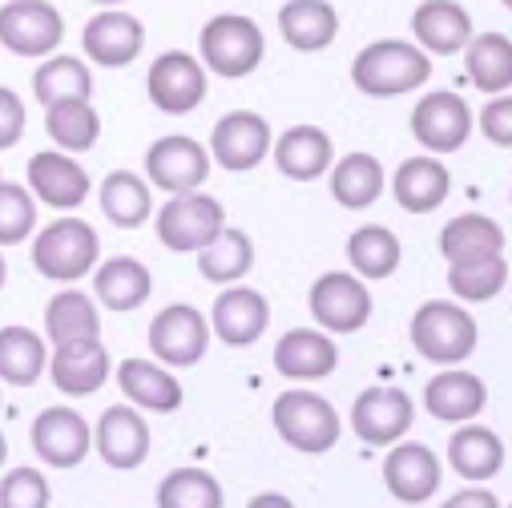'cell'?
<instances>
[{"mask_svg": "<svg viewBox=\"0 0 512 508\" xmlns=\"http://www.w3.org/2000/svg\"><path fill=\"white\" fill-rule=\"evenodd\" d=\"M275 432L295 448V452H307V456H319L327 448H335L339 440V412L315 396V392H287L275 400Z\"/></svg>", "mask_w": 512, "mask_h": 508, "instance_id": "cell-6", "label": "cell"}, {"mask_svg": "<svg viewBox=\"0 0 512 508\" xmlns=\"http://www.w3.org/2000/svg\"><path fill=\"white\" fill-rule=\"evenodd\" d=\"M93 448L109 468H121V472L142 468L150 456V424L130 404H113L101 412L93 428Z\"/></svg>", "mask_w": 512, "mask_h": 508, "instance_id": "cell-16", "label": "cell"}, {"mask_svg": "<svg viewBox=\"0 0 512 508\" xmlns=\"http://www.w3.org/2000/svg\"><path fill=\"white\" fill-rule=\"evenodd\" d=\"M311 315L323 331H339L351 335L371 319V295L359 283V275L347 271H327L323 279H315L311 287Z\"/></svg>", "mask_w": 512, "mask_h": 508, "instance_id": "cell-10", "label": "cell"}, {"mask_svg": "<svg viewBox=\"0 0 512 508\" xmlns=\"http://www.w3.org/2000/svg\"><path fill=\"white\" fill-rule=\"evenodd\" d=\"M49 375L61 396H93L109 379V351L105 343H77V347H57L49 355Z\"/></svg>", "mask_w": 512, "mask_h": 508, "instance_id": "cell-22", "label": "cell"}, {"mask_svg": "<svg viewBox=\"0 0 512 508\" xmlns=\"http://www.w3.org/2000/svg\"><path fill=\"white\" fill-rule=\"evenodd\" d=\"M5 456H9V440H5V432H0V464H5Z\"/></svg>", "mask_w": 512, "mask_h": 508, "instance_id": "cell-49", "label": "cell"}, {"mask_svg": "<svg viewBox=\"0 0 512 508\" xmlns=\"http://www.w3.org/2000/svg\"><path fill=\"white\" fill-rule=\"evenodd\" d=\"M37 226V202L33 190L0 178V246H17Z\"/></svg>", "mask_w": 512, "mask_h": 508, "instance_id": "cell-43", "label": "cell"}, {"mask_svg": "<svg viewBox=\"0 0 512 508\" xmlns=\"http://www.w3.org/2000/svg\"><path fill=\"white\" fill-rule=\"evenodd\" d=\"M45 130L57 142V150L85 154V150H93V142L101 134V117L85 97H65V101L45 105Z\"/></svg>", "mask_w": 512, "mask_h": 508, "instance_id": "cell-32", "label": "cell"}, {"mask_svg": "<svg viewBox=\"0 0 512 508\" xmlns=\"http://www.w3.org/2000/svg\"><path fill=\"white\" fill-rule=\"evenodd\" d=\"M464 504L496 508V496H492V492H484V488H468V492H456V496H448V508H464Z\"/></svg>", "mask_w": 512, "mask_h": 508, "instance_id": "cell-47", "label": "cell"}, {"mask_svg": "<svg viewBox=\"0 0 512 508\" xmlns=\"http://www.w3.org/2000/svg\"><path fill=\"white\" fill-rule=\"evenodd\" d=\"M500 5H504V9H512V0H500Z\"/></svg>", "mask_w": 512, "mask_h": 508, "instance_id": "cell-52", "label": "cell"}, {"mask_svg": "<svg viewBox=\"0 0 512 508\" xmlns=\"http://www.w3.org/2000/svg\"><path fill=\"white\" fill-rule=\"evenodd\" d=\"M210 323H214V335L226 347H250V343H259L263 331L271 327V303L250 287H230L214 299Z\"/></svg>", "mask_w": 512, "mask_h": 508, "instance_id": "cell-20", "label": "cell"}, {"mask_svg": "<svg viewBox=\"0 0 512 508\" xmlns=\"http://www.w3.org/2000/svg\"><path fill=\"white\" fill-rule=\"evenodd\" d=\"M440 254L448 263H472L504 254V230L488 214H456L440 230Z\"/></svg>", "mask_w": 512, "mask_h": 508, "instance_id": "cell-29", "label": "cell"}, {"mask_svg": "<svg viewBox=\"0 0 512 508\" xmlns=\"http://www.w3.org/2000/svg\"><path fill=\"white\" fill-rule=\"evenodd\" d=\"M335 363H339V351L323 331L295 327L275 343V367L287 379H323L335 371Z\"/></svg>", "mask_w": 512, "mask_h": 508, "instance_id": "cell-25", "label": "cell"}, {"mask_svg": "<svg viewBox=\"0 0 512 508\" xmlns=\"http://www.w3.org/2000/svg\"><path fill=\"white\" fill-rule=\"evenodd\" d=\"M85 57L101 69H125L134 65V57L146 45V29L134 13H121V9H105L85 25Z\"/></svg>", "mask_w": 512, "mask_h": 508, "instance_id": "cell-17", "label": "cell"}, {"mask_svg": "<svg viewBox=\"0 0 512 508\" xmlns=\"http://www.w3.org/2000/svg\"><path fill=\"white\" fill-rule=\"evenodd\" d=\"M154 210V198H150V186L130 174V170H113L105 174L101 182V214L121 226V230H138Z\"/></svg>", "mask_w": 512, "mask_h": 508, "instance_id": "cell-35", "label": "cell"}, {"mask_svg": "<svg viewBox=\"0 0 512 508\" xmlns=\"http://www.w3.org/2000/svg\"><path fill=\"white\" fill-rule=\"evenodd\" d=\"M210 347V323L190 303H170L150 323V351L170 367H194Z\"/></svg>", "mask_w": 512, "mask_h": 508, "instance_id": "cell-9", "label": "cell"}, {"mask_svg": "<svg viewBox=\"0 0 512 508\" xmlns=\"http://www.w3.org/2000/svg\"><path fill=\"white\" fill-rule=\"evenodd\" d=\"M93 291H97L101 307H109V311H138L150 299L154 279L138 259L117 254V259L101 263V271L93 275Z\"/></svg>", "mask_w": 512, "mask_h": 508, "instance_id": "cell-28", "label": "cell"}, {"mask_svg": "<svg viewBox=\"0 0 512 508\" xmlns=\"http://www.w3.org/2000/svg\"><path fill=\"white\" fill-rule=\"evenodd\" d=\"M49 371L45 339L29 327H5L0 331V379L13 388H29Z\"/></svg>", "mask_w": 512, "mask_h": 508, "instance_id": "cell-33", "label": "cell"}, {"mask_svg": "<svg viewBox=\"0 0 512 508\" xmlns=\"http://www.w3.org/2000/svg\"><path fill=\"white\" fill-rule=\"evenodd\" d=\"M412 134L432 154H456L468 142V134H472V109L456 93H448V89L428 93L412 109Z\"/></svg>", "mask_w": 512, "mask_h": 508, "instance_id": "cell-13", "label": "cell"}, {"mask_svg": "<svg viewBox=\"0 0 512 508\" xmlns=\"http://www.w3.org/2000/svg\"><path fill=\"white\" fill-rule=\"evenodd\" d=\"M428 77H432L428 53L408 41H371L367 49H359L351 65V81L367 97H400L420 89Z\"/></svg>", "mask_w": 512, "mask_h": 508, "instance_id": "cell-1", "label": "cell"}, {"mask_svg": "<svg viewBox=\"0 0 512 508\" xmlns=\"http://www.w3.org/2000/svg\"><path fill=\"white\" fill-rule=\"evenodd\" d=\"M347 259L359 279H392L400 267V238L388 226H359L347 238Z\"/></svg>", "mask_w": 512, "mask_h": 508, "instance_id": "cell-38", "label": "cell"}, {"mask_svg": "<svg viewBox=\"0 0 512 508\" xmlns=\"http://www.w3.org/2000/svg\"><path fill=\"white\" fill-rule=\"evenodd\" d=\"M484 384H480V375L472 371H440L428 379V388H424V408L432 420H444V424H464V420H476L484 412Z\"/></svg>", "mask_w": 512, "mask_h": 508, "instance_id": "cell-21", "label": "cell"}, {"mask_svg": "<svg viewBox=\"0 0 512 508\" xmlns=\"http://www.w3.org/2000/svg\"><path fill=\"white\" fill-rule=\"evenodd\" d=\"M392 190H396V202L408 210V214H432L448 190H452V178L448 170L436 162V158H408L396 178H392Z\"/></svg>", "mask_w": 512, "mask_h": 508, "instance_id": "cell-31", "label": "cell"}, {"mask_svg": "<svg viewBox=\"0 0 512 508\" xmlns=\"http://www.w3.org/2000/svg\"><path fill=\"white\" fill-rule=\"evenodd\" d=\"M29 190L53 210H77L89 198L93 182L65 150H41L29 158Z\"/></svg>", "mask_w": 512, "mask_h": 508, "instance_id": "cell-18", "label": "cell"}, {"mask_svg": "<svg viewBox=\"0 0 512 508\" xmlns=\"http://www.w3.org/2000/svg\"><path fill=\"white\" fill-rule=\"evenodd\" d=\"M480 130L492 146L512 150V97H496L480 109Z\"/></svg>", "mask_w": 512, "mask_h": 508, "instance_id": "cell-45", "label": "cell"}, {"mask_svg": "<svg viewBox=\"0 0 512 508\" xmlns=\"http://www.w3.org/2000/svg\"><path fill=\"white\" fill-rule=\"evenodd\" d=\"M448 464L464 480H492L504 468V444L488 428H456L448 440Z\"/></svg>", "mask_w": 512, "mask_h": 508, "instance_id": "cell-34", "label": "cell"}, {"mask_svg": "<svg viewBox=\"0 0 512 508\" xmlns=\"http://www.w3.org/2000/svg\"><path fill=\"white\" fill-rule=\"evenodd\" d=\"M65 37V21L49 0H9L0 9V45L17 57H49Z\"/></svg>", "mask_w": 512, "mask_h": 508, "instance_id": "cell-7", "label": "cell"}, {"mask_svg": "<svg viewBox=\"0 0 512 508\" xmlns=\"http://www.w3.org/2000/svg\"><path fill=\"white\" fill-rule=\"evenodd\" d=\"M202 65L218 77H246L263 65V53H267V41H263V29L254 25L250 17H238V13H222L214 21H206L202 29Z\"/></svg>", "mask_w": 512, "mask_h": 508, "instance_id": "cell-3", "label": "cell"}, {"mask_svg": "<svg viewBox=\"0 0 512 508\" xmlns=\"http://www.w3.org/2000/svg\"><path fill=\"white\" fill-rule=\"evenodd\" d=\"M464 69L476 89L484 93H504L512 85V41L504 33H484L468 37L464 45Z\"/></svg>", "mask_w": 512, "mask_h": 508, "instance_id": "cell-36", "label": "cell"}, {"mask_svg": "<svg viewBox=\"0 0 512 508\" xmlns=\"http://www.w3.org/2000/svg\"><path fill=\"white\" fill-rule=\"evenodd\" d=\"M45 335L53 347H77V343H97L101 339V323H97V307L89 295L81 291H61L49 299L45 307Z\"/></svg>", "mask_w": 512, "mask_h": 508, "instance_id": "cell-30", "label": "cell"}, {"mask_svg": "<svg viewBox=\"0 0 512 508\" xmlns=\"http://www.w3.org/2000/svg\"><path fill=\"white\" fill-rule=\"evenodd\" d=\"M49 500V480L37 468H13L0 480V508H45Z\"/></svg>", "mask_w": 512, "mask_h": 508, "instance_id": "cell-44", "label": "cell"}, {"mask_svg": "<svg viewBox=\"0 0 512 508\" xmlns=\"http://www.w3.org/2000/svg\"><path fill=\"white\" fill-rule=\"evenodd\" d=\"M33 93H37V105H53V101H65V97H85L89 101L93 73L77 57H49L33 73Z\"/></svg>", "mask_w": 512, "mask_h": 508, "instance_id": "cell-40", "label": "cell"}, {"mask_svg": "<svg viewBox=\"0 0 512 508\" xmlns=\"http://www.w3.org/2000/svg\"><path fill=\"white\" fill-rule=\"evenodd\" d=\"M146 89L162 113H190L206 97V65L182 49H170L150 65Z\"/></svg>", "mask_w": 512, "mask_h": 508, "instance_id": "cell-14", "label": "cell"}, {"mask_svg": "<svg viewBox=\"0 0 512 508\" xmlns=\"http://www.w3.org/2000/svg\"><path fill=\"white\" fill-rule=\"evenodd\" d=\"M263 504H287V500L283 496H254L250 500V508H263Z\"/></svg>", "mask_w": 512, "mask_h": 508, "instance_id": "cell-48", "label": "cell"}, {"mask_svg": "<svg viewBox=\"0 0 512 508\" xmlns=\"http://www.w3.org/2000/svg\"><path fill=\"white\" fill-rule=\"evenodd\" d=\"M279 29L283 41L299 53H319L335 41L339 33V13L327 5V0H287L279 9Z\"/></svg>", "mask_w": 512, "mask_h": 508, "instance_id": "cell-27", "label": "cell"}, {"mask_svg": "<svg viewBox=\"0 0 512 508\" xmlns=\"http://www.w3.org/2000/svg\"><path fill=\"white\" fill-rule=\"evenodd\" d=\"M508 283V263L500 254L492 259H472V263H448V287L456 299L468 303H488L492 295H500Z\"/></svg>", "mask_w": 512, "mask_h": 508, "instance_id": "cell-42", "label": "cell"}, {"mask_svg": "<svg viewBox=\"0 0 512 508\" xmlns=\"http://www.w3.org/2000/svg\"><path fill=\"white\" fill-rule=\"evenodd\" d=\"M146 174L158 190L166 194H186V190H198L206 178H210V154L186 138V134H170L162 142L150 146L146 154Z\"/></svg>", "mask_w": 512, "mask_h": 508, "instance_id": "cell-15", "label": "cell"}, {"mask_svg": "<svg viewBox=\"0 0 512 508\" xmlns=\"http://www.w3.org/2000/svg\"><path fill=\"white\" fill-rule=\"evenodd\" d=\"M117 388L121 396H130L134 408L146 412H178L182 408V384L158 363L150 359H125L117 367Z\"/></svg>", "mask_w": 512, "mask_h": 508, "instance_id": "cell-23", "label": "cell"}, {"mask_svg": "<svg viewBox=\"0 0 512 508\" xmlns=\"http://www.w3.org/2000/svg\"><path fill=\"white\" fill-rule=\"evenodd\" d=\"M383 186H388V178H383L379 158H371V154H347L331 170V194L347 210H367L371 202H379Z\"/></svg>", "mask_w": 512, "mask_h": 508, "instance_id": "cell-37", "label": "cell"}, {"mask_svg": "<svg viewBox=\"0 0 512 508\" xmlns=\"http://www.w3.org/2000/svg\"><path fill=\"white\" fill-rule=\"evenodd\" d=\"M383 484L400 504H424L440 488V460L428 444H396L383 460Z\"/></svg>", "mask_w": 512, "mask_h": 508, "instance_id": "cell-19", "label": "cell"}, {"mask_svg": "<svg viewBox=\"0 0 512 508\" xmlns=\"http://www.w3.org/2000/svg\"><path fill=\"white\" fill-rule=\"evenodd\" d=\"M33 452L53 468H77L93 448V428L73 408H45L29 428Z\"/></svg>", "mask_w": 512, "mask_h": 508, "instance_id": "cell-12", "label": "cell"}, {"mask_svg": "<svg viewBox=\"0 0 512 508\" xmlns=\"http://www.w3.org/2000/svg\"><path fill=\"white\" fill-rule=\"evenodd\" d=\"M412 347L428 363H464L476 351V319L456 303L432 299L412 315Z\"/></svg>", "mask_w": 512, "mask_h": 508, "instance_id": "cell-4", "label": "cell"}, {"mask_svg": "<svg viewBox=\"0 0 512 508\" xmlns=\"http://www.w3.org/2000/svg\"><path fill=\"white\" fill-rule=\"evenodd\" d=\"M93 5H125V0H93Z\"/></svg>", "mask_w": 512, "mask_h": 508, "instance_id": "cell-50", "label": "cell"}, {"mask_svg": "<svg viewBox=\"0 0 512 508\" xmlns=\"http://www.w3.org/2000/svg\"><path fill=\"white\" fill-rule=\"evenodd\" d=\"M5 275H9V271H5V259H0V287H5Z\"/></svg>", "mask_w": 512, "mask_h": 508, "instance_id": "cell-51", "label": "cell"}, {"mask_svg": "<svg viewBox=\"0 0 512 508\" xmlns=\"http://www.w3.org/2000/svg\"><path fill=\"white\" fill-rule=\"evenodd\" d=\"M416 420L412 396L400 388H367L351 408V428L371 448H392Z\"/></svg>", "mask_w": 512, "mask_h": 508, "instance_id": "cell-11", "label": "cell"}, {"mask_svg": "<svg viewBox=\"0 0 512 508\" xmlns=\"http://www.w3.org/2000/svg\"><path fill=\"white\" fill-rule=\"evenodd\" d=\"M97 254H101V242L89 222L57 218L33 242V267L53 283H73L97 267Z\"/></svg>", "mask_w": 512, "mask_h": 508, "instance_id": "cell-2", "label": "cell"}, {"mask_svg": "<svg viewBox=\"0 0 512 508\" xmlns=\"http://www.w3.org/2000/svg\"><path fill=\"white\" fill-rule=\"evenodd\" d=\"M331 158H335V146L319 125H291V130L275 142V162L295 182L323 178L331 170Z\"/></svg>", "mask_w": 512, "mask_h": 508, "instance_id": "cell-24", "label": "cell"}, {"mask_svg": "<svg viewBox=\"0 0 512 508\" xmlns=\"http://www.w3.org/2000/svg\"><path fill=\"white\" fill-rule=\"evenodd\" d=\"M222 484L202 468H174L158 484L162 508H222Z\"/></svg>", "mask_w": 512, "mask_h": 508, "instance_id": "cell-41", "label": "cell"}, {"mask_svg": "<svg viewBox=\"0 0 512 508\" xmlns=\"http://www.w3.org/2000/svg\"><path fill=\"white\" fill-rule=\"evenodd\" d=\"M198 271L210 283H238V279H246L254 271V242L242 230H226L222 226V234L210 246L198 250Z\"/></svg>", "mask_w": 512, "mask_h": 508, "instance_id": "cell-39", "label": "cell"}, {"mask_svg": "<svg viewBox=\"0 0 512 508\" xmlns=\"http://www.w3.org/2000/svg\"><path fill=\"white\" fill-rule=\"evenodd\" d=\"M25 134V105L13 89L0 85V150H13Z\"/></svg>", "mask_w": 512, "mask_h": 508, "instance_id": "cell-46", "label": "cell"}, {"mask_svg": "<svg viewBox=\"0 0 512 508\" xmlns=\"http://www.w3.org/2000/svg\"><path fill=\"white\" fill-rule=\"evenodd\" d=\"M412 33H416L420 49H428L436 57H452L468 45L472 17L460 5H452V0H428V5H420L412 17Z\"/></svg>", "mask_w": 512, "mask_h": 508, "instance_id": "cell-26", "label": "cell"}, {"mask_svg": "<svg viewBox=\"0 0 512 508\" xmlns=\"http://www.w3.org/2000/svg\"><path fill=\"white\" fill-rule=\"evenodd\" d=\"M267 150H271V125L263 113H250V109H234V113L218 117L214 134H210V154L230 174L254 170L267 158Z\"/></svg>", "mask_w": 512, "mask_h": 508, "instance_id": "cell-8", "label": "cell"}, {"mask_svg": "<svg viewBox=\"0 0 512 508\" xmlns=\"http://www.w3.org/2000/svg\"><path fill=\"white\" fill-rule=\"evenodd\" d=\"M158 242L174 254H194L202 246H210L222 226H226V214H222V202L210 198V194H198V190H186V194H174L162 210H158Z\"/></svg>", "mask_w": 512, "mask_h": 508, "instance_id": "cell-5", "label": "cell"}]
</instances>
